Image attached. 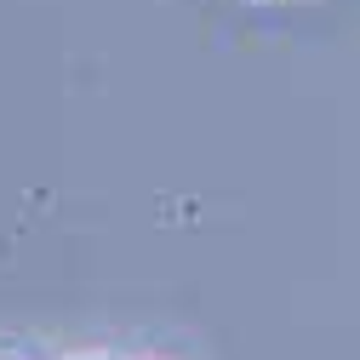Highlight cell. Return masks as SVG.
Here are the masks:
<instances>
[{"instance_id":"6da1fadb","label":"cell","mask_w":360,"mask_h":360,"mask_svg":"<svg viewBox=\"0 0 360 360\" xmlns=\"http://www.w3.org/2000/svg\"><path fill=\"white\" fill-rule=\"evenodd\" d=\"M80 360H109V354H80Z\"/></svg>"}]
</instances>
